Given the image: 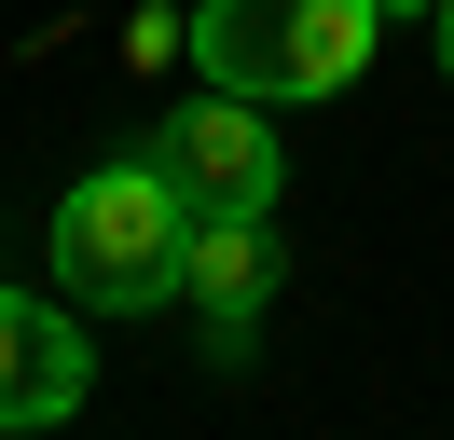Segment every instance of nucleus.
Wrapping results in <instances>:
<instances>
[{"instance_id":"f03ea898","label":"nucleus","mask_w":454,"mask_h":440,"mask_svg":"<svg viewBox=\"0 0 454 440\" xmlns=\"http://www.w3.org/2000/svg\"><path fill=\"white\" fill-rule=\"evenodd\" d=\"M372 28H386V0H207L193 14V69L221 82V97H344V82L372 69Z\"/></svg>"},{"instance_id":"423d86ee","label":"nucleus","mask_w":454,"mask_h":440,"mask_svg":"<svg viewBox=\"0 0 454 440\" xmlns=\"http://www.w3.org/2000/svg\"><path fill=\"white\" fill-rule=\"evenodd\" d=\"M427 28H441V69H454V0H427Z\"/></svg>"},{"instance_id":"7ed1b4c3","label":"nucleus","mask_w":454,"mask_h":440,"mask_svg":"<svg viewBox=\"0 0 454 440\" xmlns=\"http://www.w3.org/2000/svg\"><path fill=\"white\" fill-rule=\"evenodd\" d=\"M152 165L193 207H276V124H262V97H221V82L152 124Z\"/></svg>"},{"instance_id":"20e7f679","label":"nucleus","mask_w":454,"mask_h":440,"mask_svg":"<svg viewBox=\"0 0 454 440\" xmlns=\"http://www.w3.org/2000/svg\"><path fill=\"white\" fill-rule=\"evenodd\" d=\"M83 385H97L83 317H56L42 289H0V427H14V440L56 427V412H83Z\"/></svg>"},{"instance_id":"39448f33","label":"nucleus","mask_w":454,"mask_h":440,"mask_svg":"<svg viewBox=\"0 0 454 440\" xmlns=\"http://www.w3.org/2000/svg\"><path fill=\"white\" fill-rule=\"evenodd\" d=\"M276 234H262V207H193V262H179V302L207 317V344H248L262 330V302H276Z\"/></svg>"},{"instance_id":"f257e3e1","label":"nucleus","mask_w":454,"mask_h":440,"mask_svg":"<svg viewBox=\"0 0 454 440\" xmlns=\"http://www.w3.org/2000/svg\"><path fill=\"white\" fill-rule=\"evenodd\" d=\"M179 262H193V192H179L152 152L69 179V207H56V275H69L83 317H152V302H179Z\"/></svg>"}]
</instances>
